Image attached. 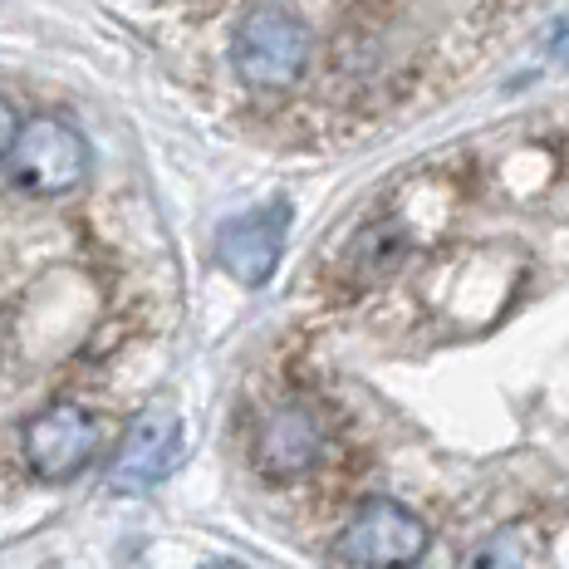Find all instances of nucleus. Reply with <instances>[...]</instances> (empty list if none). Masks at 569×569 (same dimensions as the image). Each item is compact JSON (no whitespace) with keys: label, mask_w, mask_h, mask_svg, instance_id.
I'll return each mask as SVG.
<instances>
[{"label":"nucleus","mask_w":569,"mask_h":569,"mask_svg":"<svg viewBox=\"0 0 569 569\" xmlns=\"http://www.w3.org/2000/svg\"><path fill=\"white\" fill-rule=\"evenodd\" d=\"M310 54H315V34L290 6H256L236 26L231 40L236 79L260 93L295 89L305 79V69H310Z\"/></svg>","instance_id":"nucleus-1"},{"label":"nucleus","mask_w":569,"mask_h":569,"mask_svg":"<svg viewBox=\"0 0 569 569\" xmlns=\"http://www.w3.org/2000/svg\"><path fill=\"white\" fill-rule=\"evenodd\" d=\"M432 545V530L393 496H369L335 540V560L353 569H412Z\"/></svg>","instance_id":"nucleus-2"},{"label":"nucleus","mask_w":569,"mask_h":569,"mask_svg":"<svg viewBox=\"0 0 569 569\" xmlns=\"http://www.w3.org/2000/svg\"><path fill=\"white\" fill-rule=\"evenodd\" d=\"M325 457H329V422L315 402L284 398V402H270L256 418L251 467L266 481L310 477L315 467H325Z\"/></svg>","instance_id":"nucleus-3"},{"label":"nucleus","mask_w":569,"mask_h":569,"mask_svg":"<svg viewBox=\"0 0 569 569\" xmlns=\"http://www.w3.org/2000/svg\"><path fill=\"white\" fill-rule=\"evenodd\" d=\"M6 168L16 177V187H26L30 197H59L74 192L89 172V148L59 118H30L16 133L6 152Z\"/></svg>","instance_id":"nucleus-4"},{"label":"nucleus","mask_w":569,"mask_h":569,"mask_svg":"<svg viewBox=\"0 0 569 569\" xmlns=\"http://www.w3.org/2000/svg\"><path fill=\"white\" fill-rule=\"evenodd\" d=\"M26 461L40 481H74L93 461L99 447V422L79 402H50L26 422Z\"/></svg>","instance_id":"nucleus-5"},{"label":"nucleus","mask_w":569,"mask_h":569,"mask_svg":"<svg viewBox=\"0 0 569 569\" xmlns=\"http://www.w3.org/2000/svg\"><path fill=\"white\" fill-rule=\"evenodd\" d=\"M290 201H270L260 211H246V217H231L227 227L217 231V260L231 280L241 284H266L280 266V246L290 236Z\"/></svg>","instance_id":"nucleus-6"},{"label":"nucleus","mask_w":569,"mask_h":569,"mask_svg":"<svg viewBox=\"0 0 569 569\" xmlns=\"http://www.w3.org/2000/svg\"><path fill=\"white\" fill-rule=\"evenodd\" d=\"M177 452H182V422H177L172 408H142L123 432V447H118L113 461V486L118 491H148L172 471Z\"/></svg>","instance_id":"nucleus-7"},{"label":"nucleus","mask_w":569,"mask_h":569,"mask_svg":"<svg viewBox=\"0 0 569 569\" xmlns=\"http://www.w3.org/2000/svg\"><path fill=\"white\" fill-rule=\"evenodd\" d=\"M412 256V236L402 221L393 217H378L369 221L359 236H353L349 246V260H343V270H349L359 284H373V280H388L402 270V260Z\"/></svg>","instance_id":"nucleus-8"},{"label":"nucleus","mask_w":569,"mask_h":569,"mask_svg":"<svg viewBox=\"0 0 569 569\" xmlns=\"http://www.w3.org/2000/svg\"><path fill=\"white\" fill-rule=\"evenodd\" d=\"M461 569H526V540H520V530H496L461 560Z\"/></svg>","instance_id":"nucleus-9"},{"label":"nucleus","mask_w":569,"mask_h":569,"mask_svg":"<svg viewBox=\"0 0 569 569\" xmlns=\"http://www.w3.org/2000/svg\"><path fill=\"white\" fill-rule=\"evenodd\" d=\"M550 59L569 69V16H560V20L550 26Z\"/></svg>","instance_id":"nucleus-10"},{"label":"nucleus","mask_w":569,"mask_h":569,"mask_svg":"<svg viewBox=\"0 0 569 569\" xmlns=\"http://www.w3.org/2000/svg\"><path fill=\"white\" fill-rule=\"evenodd\" d=\"M16 133H20L16 103H10V99H0V158H6V152H10V142H16Z\"/></svg>","instance_id":"nucleus-11"}]
</instances>
